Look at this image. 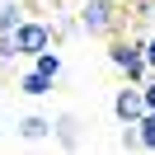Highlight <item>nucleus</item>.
Wrapping results in <instances>:
<instances>
[{"instance_id": "f8f14e48", "label": "nucleus", "mask_w": 155, "mask_h": 155, "mask_svg": "<svg viewBox=\"0 0 155 155\" xmlns=\"http://www.w3.org/2000/svg\"><path fill=\"white\" fill-rule=\"evenodd\" d=\"M141 52H146V66L155 71V28H150V33H141Z\"/></svg>"}, {"instance_id": "6e6552de", "label": "nucleus", "mask_w": 155, "mask_h": 155, "mask_svg": "<svg viewBox=\"0 0 155 155\" xmlns=\"http://www.w3.org/2000/svg\"><path fill=\"white\" fill-rule=\"evenodd\" d=\"M24 19H28V14H24L19 0H0V33H14Z\"/></svg>"}, {"instance_id": "9b49d317", "label": "nucleus", "mask_w": 155, "mask_h": 155, "mask_svg": "<svg viewBox=\"0 0 155 155\" xmlns=\"http://www.w3.org/2000/svg\"><path fill=\"white\" fill-rule=\"evenodd\" d=\"M14 57H19V52H14V38H10V33H0V66H10Z\"/></svg>"}, {"instance_id": "20e7f679", "label": "nucleus", "mask_w": 155, "mask_h": 155, "mask_svg": "<svg viewBox=\"0 0 155 155\" xmlns=\"http://www.w3.org/2000/svg\"><path fill=\"white\" fill-rule=\"evenodd\" d=\"M113 117H117L122 127H127V122H141V117H146V89L127 80V85L113 94Z\"/></svg>"}, {"instance_id": "1a4fd4ad", "label": "nucleus", "mask_w": 155, "mask_h": 155, "mask_svg": "<svg viewBox=\"0 0 155 155\" xmlns=\"http://www.w3.org/2000/svg\"><path fill=\"white\" fill-rule=\"evenodd\" d=\"M33 66H38L42 75H52V80H57V75H61V52H52V47H42L38 57H33Z\"/></svg>"}, {"instance_id": "0eeeda50", "label": "nucleus", "mask_w": 155, "mask_h": 155, "mask_svg": "<svg viewBox=\"0 0 155 155\" xmlns=\"http://www.w3.org/2000/svg\"><path fill=\"white\" fill-rule=\"evenodd\" d=\"M52 136H57V141L66 146V150H75V146H80V132H75V117H71V113H61L57 122H52Z\"/></svg>"}, {"instance_id": "7ed1b4c3", "label": "nucleus", "mask_w": 155, "mask_h": 155, "mask_svg": "<svg viewBox=\"0 0 155 155\" xmlns=\"http://www.w3.org/2000/svg\"><path fill=\"white\" fill-rule=\"evenodd\" d=\"M10 38H14V52H19V57H38L42 47H52V42H57V28H52L47 19H24Z\"/></svg>"}, {"instance_id": "f257e3e1", "label": "nucleus", "mask_w": 155, "mask_h": 155, "mask_svg": "<svg viewBox=\"0 0 155 155\" xmlns=\"http://www.w3.org/2000/svg\"><path fill=\"white\" fill-rule=\"evenodd\" d=\"M108 61H113L132 85H146V75H150L146 52H141V38H117V33H113V42H108Z\"/></svg>"}, {"instance_id": "9d476101", "label": "nucleus", "mask_w": 155, "mask_h": 155, "mask_svg": "<svg viewBox=\"0 0 155 155\" xmlns=\"http://www.w3.org/2000/svg\"><path fill=\"white\" fill-rule=\"evenodd\" d=\"M136 136H141V150H155V108H146V117L136 122Z\"/></svg>"}, {"instance_id": "423d86ee", "label": "nucleus", "mask_w": 155, "mask_h": 155, "mask_svg": "<svg viewBox=\"0 0 155 155\" xmlns=\"http://www.w3.org/2000/svg\"><path fill=\"white\" fill-rule=\"evenodd\" d=\"M19 136H24V141H52V117L28 113V117L19 122Z\"/></svg>"}, {"instance_id": "f03ea898", "label": "nucleus", "mask_w": 155, "mask_h": 155, "mask_svg": "<svg viewBox=\"0 0 155 155\" xmlns=\"http://www.w3.org/2000/svg\"><path fill=\"white\" fill-rule=\"evenodd\" d=\"M80 28L94 33V38H113L122 28V14H117V0H80Z\"/></svg>"}, {"instance_id": "39448f33", "label": "nucleus", "mask_w": 155, "mask_h": 155, "mask_svg": "<svg viewBox=\"0 0 155 155\" xmlns=\"http://www.w3.org/2000/svg\"><path fill=\"white\" fill-rule=\"evenodd\" d=\"M52 85H57V80L42 75L38 66H28V71L19 75V94H28V99H47V94H52Z\"/></svg>"}]
</instances>
